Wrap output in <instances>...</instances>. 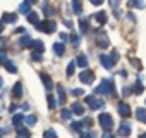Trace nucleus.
<instances>
[{
  "label": "nucleus",
  "instance_id": "1",
  "mask_svg": "<svg viewBox=\"0 0 146 138\" xmlns=\"http://www.w3.org/2000/svg\"><path fill=\"white\" fill-rule=\"evenodd\" d=\"M95 93L96 95H108V93H115V90H113V81L112 80H103L102 81V85H98L96 88H95Z\"/></svg>",
  "mask_w": 146,
  "mask_h": 138
},
{
  "label": "nucleus",
  "instance_id": "2",
  "mask_svg": "<svg viewBox=\"0 0 146 138\" xmlns=\"http://www.w3.org/2000/svg\"><path fill=\"white\" fill-rule=\"evenodd\" d=\"M36 29H40V31H43V33H48V35H52V33H55V29H57V24H55V21H50V19H46V21H40V23L36 24Z\"/></svg>",
  "mask_w": 146,
  "mask_h": 138
},
{
  "label": "nucleus",
  "instance_id": "3",
  "mask_svg": "<svg viewBox=\"0 0 146 138\" xmlns=\"http://www.w3.org/2000/svg\"><path fill=\"white\" fill-rule=\"evenodd\" d=\"M98 123H100V126L103 128V129H112V126H113V121H112V116L110 114H107V112H103V114H100L98 116Z\"/></svg>",
  "mask_w": 146,
  "mask_h": 138
},
{
  "label": "nucleus",
  "instance_id": "4",
  "mask_svg": "<svg viewBox=\"0 0 146 138\" xmlns=\"http://www.w3.org/2000/svg\"><path fill=\"white\" fill-rule=\"evenodd\" d=\"M86 104L93 109V111H98V109H103V100H100L98 97H93V95H90V97H86Z\"/></svg>",
  "mask_w": 146,
  "mask_h": 138
},
{
  "label": "nucleus",
  "instance_id": "5",
  "mask_svg": "<svg viewBox=\"0 0 146 138\" xmlns=\"http://www.w3.org/2000/svg\"><path fill=\"white\" fill-rule=\"evenodd\" d=\"M79 80L86 85H93V80H95V73L91 69H84V71L79 73Z\"/></svg>",
  "mask_w": 146,
  "mask_h": 138
},
{
  "label": "nucleus",
  "instance_id": "6",
  "mask_svg": "<svg viewBox=\"0 0 146 138\" xmlns=\"http://www.w3.org/2000/svg\"><path fill=\"white\" fill-rule=\"evenodd\" d=\"M96 45H98L100 48H107V47L110 45V42H108L107 35L103 33V29H98V31H96Z\"/></svg>",
  "mask_w": 146,
  "mask_h": 138
},
{
  "label": "nucleus",
  "instance_id": "7",
  "mask_svg": "<svg viewBox=\"0 0 146 138\" xmlns=\"http://www.w3.org/2000/svg\"><path fill=\"white\" fill-rule=\"evenodd\" d=\"M117 135L119 136H129L131 135V124L129 123H122L117 129Z\"/></svg>",
  "mask_w": 146,
  "mask_h": 138
},
{
  "label": "nucleus",
  "instance_id": "8",
  "mask_svg": "<svg viewBox=\"0 0 146 138\" xmlns=\"http://www.w3.org/2000/svg\"><path fill=\"white\" fill-rule=\"evenodd\" d=\"M100 62H102V66L105 67V69H112L113 67V62H112V59H110V55H100Z\"/></svg>",
  "mask_w": 146,
  "mask_h": 138
},
{
  "label": "nucleus",
  "instance_id": "9",
  "mask_svg": "<svg viewBox=\"0 0 146 138\" xmlns=\"http://www.w3.org/2000/svg\"><path fill=\"white\" fill-rule=\"evenodd\" d=\"M119 114H120L122 117H129V116H131V107H129L127 104L120 102V104H119Z\"/></svg>",
  "mask_w": 146,
  "mask_h": 138
},
{
  "label": "nucleus",
  "instance_id": "10",
  "mask_svg": "<svg viewBox=\"0 0 146 138\" xmlns=\"http://www.w3.org/2000/svg\"><path fill=\"white\" fill-rule=\"evenodd\" d=\"M12 95H14V98H21V97H23V83H21V81H17V83L14 85Z\"/></svg>",
  "mask_w": 146,
  "mask_h": 138
},
{
  "label": "nucleus",
  "instance_id": "11",
  "mask_svg": "<svg viewBox=\"0 0 146 138\" xmlns=\"http://www.w3.org/2000/svg\"><path fill=\"white\" fill-rule=\"evenodd\" d=\"M70 111L74 112V114H78V116H83L84 114V107H83V104H79V102H74L70 105Z\"/></svg>",
  "mask_w": 146,
  "mask_h": 138
},
{
  "label": "nucleus",
  "instance_id": "12",
  "mask_svg": "<svg viewBox=\"0 0 146 138\" xmlns=\"http://www.w3.org/2000/svg\"><path fill=\"white\" fill-rule=\"evenodd\" d=\"M95 19H96V23H98L100 26L107 24V12H96V14H95Z\"/></svg>",
  "mask_w": 146,
  "mask_h": 138
},
{
  "label": "nucleus",
  "instance_id": "13",
  "mask_svg": "<svg viewBox=\"0 0 146 138\" xmlns=\"http://www.w3.org/2000/svg\"><path fill=\"white\" fill-rule=\"evenodd\" d=\"M33 50L35 52H38V54H43V50H45V45H43V42H40V40H33Z\"/></svg>",
  "mask_w": 146,
  "mask_h": 138
},
{
  "label": "nucleus",
  "instance_id": "14",
  "mask_svg": "<svg viewBox=\"0 0 146 138\" xmlns=\"http://www.w3.org/2000/svg\"><path fill=\"white\" fill-rule=\"evenodd\" d=\"M40 78H41V81H43L45 88H46V90H50V88H52V78H50L46 73H41V74H40Z\"/></svg>",
  "mask_w": 146,
  "mask_h": 138
},
{
  "label": "nucleus",
  "instance_id": "15",
  "mask_svg": "<svg viewBox=\"0 0 146 138\" xmlns=\"http://www.w3.org/2000/svg\"><path fill=\"white\" fill-rule=\"evenodd\" d=\"M19 45H21V47H24V48H29V47L33 45V40H31L28 35H24V36L19 40Z\"/></svg>",
  "mask_w": 146,
  "mask_h": 138
},
{
  "label": "nucleus",
  "instance_id": "16",
  "mask_svg": "<svg viewBox=\"0 0 146 138\" xmlns=\"http://www.w3.org/2000/svg\"><path fill=\"white\" fill-rule=\"evenodd\" d=\"M31 2H29V0H26V2H23L21 5H19V12H23V14H29L31 11Z\"/></svg>",
  "mask_w": 146,
  "mask_h": 138
},
{
  "label": "nucleus",
  "instance_id": "17",
  "mask_svg": "<svg viewBox=\"0 0 146 138\" xmlns=\"http://www.w3.org/2000/svg\"><path fill=\"white\" fill-rule=\"evenodd\" d=\"M76 64H78L79 67H83V69L88 67V57H86V55H79V57L76 59Z\"/></svg>",
  "mask_w": 146,
  "mask_h": 138
},
{
  "label": "nucleus",
  "instance_id": "18",
  "mask_svg": "<svg viewBox=\"0 0 146 138\" xmlns=\"http://www.w3.org/2000/svg\"><path fill=\"white\" fill-rule=\"evenodd\" d=\"M72 9H74V14H81L83 11V5H81V0H72Z\"/></svg>",
  "mask_w": 146,
  "mask_h": 138
},
{
  "label": "nucleus",
  "instance_id": "19",
  "mask_svg": "<svg viewBox=\"0 0 146 138\" xmlns=\"http://www.w3.org/2000/svg\"><path fill=\"white\" fill-rule=\"evenodd\" d=\"M28 21H29L31 24H38V23H40V16H38V12H29V14H28Z\"/></svg>",
  "mask_w": 146,
  "mask_h": 138
},
{
  "label": "nucleus",
  "instance_id": "20",
  "mask_svg": "<svg viewBox=\"0 0 146 138\" xmlns=\"http://www.w3.org/2000/svg\"><path fill=\"white\" fill-rule=\"evenodd\" d=\"M23 121H26V119H24V116H23V114H16V116H14V117H12V124H14V126H16V128H19V126H21V123H23Z\"/></svg>",
  "mask_w": 146,
  "mask_h": 138
},
{
  "label": "nucleus",
  "instance_id": "21",
  "mask_svg": "<svg viewBox=\"0 0 146 138\" xmlns=\"http://www.w3.org/2000/svg\"><path fill=\"white\" fill-rule=\"evenodd\" d=\"M136 117H137L141 123H146V111H144V109H141V107H139V109H136Z\"/></svg>",
  "mask_w": 146,
  "mask_h": 138
},
{
  "label": "nucleus",
  "instance_id": "22",
  "mask_svg": "<svg viewBox=\"0 0 146 138\" xmlns=\"http://www.w3.org/2000/svg\"><path fill=\"white\" fill-rule=\"evenodd\" d=\"M2 21H4V23H16V21H17V16H16V14H4Z\"/></svg>",
  "mask_w": 146,
  "mask_h": 138
},
{
  "label": "nucleus",
  "instance_id": "23",
  "mask_svg": "<svg viewBox=\"0 0 146 138\" xmlns=\"http://www.w3.org/2000/svg\"><path fill=\"white\" fill-rule=\"evenodd\" d=\"M64 50H65V48H64V43H55V45H53V52H55L57 55H64Z\"/></svg>",
  "mask_w": 146,
  "mask_h": 138
},
{
  "label": "nucleus",
  "instance_id": "24",
  "mask_svg": "<svg viewBox=\"0 0 146 138\" xmlns=\"http://www.w3.org/2000/svg\"><path fill=\"white\" fill-rule=\"evenodd\" d=\"M143 90H144V88H143L141 81H136V83H134V88H132V92H134L136 95H141V93H143Z\"/></svg>",
  "mask_w": 146,
  "mask_h": 138
},
{
  "label": "nucleus",
  "instance_id": "25",
  "mask_svg": "<svg viewBox=\"0 0 146 138\" xmlns=\"http://www.w3.org/2000/svg\"><path fill=\"white\" fill-rule=\"evenodd\" d=\"M84 126H86V124H84V121H83V123H79V121H74V123H72V129H76V131H79V133L83 131V128H84Z\"/></svg>",
  "mask_w": 146,
  "mask_h": 138
},
{
  "label": "nucleus",
  "instance_id": "26",
  "mask_svg": "<svg viewBox=\"0 0 146 138\" xmlns=\"http://www.w3.org/2000/svg\"><path fill=\"white\" fill-rule=\"evenodd\" d=\"M74 71H76V62L72 60V62H69V66H67V76H72V74H74Z\"/></svg>",
  "mask_w": 146,
  "mask_h": 138
},
{
  "label": "nucleus",
  "instance_id": "27",
  "mask_svg": "<svg viewBox=\"0 0 146 138\" xmlns=\"http://www.w3.org/2000/svg\"><path fill=\"white\" fill-rule=\"evenodd\" d=\"M5 67H7V71H9V73H12V74H16V73H17V67H16L12 62H9V60L5 62Z\"/></svg>",
  "mask_w": 146,
  "mask_h": 138
},
{
  "label": "nucleus",
  "instance_id": "28",
  "mask_svg": "<svg viewBox=\"0 0 146 138\" xmlns=\"http://www.w3.org/2000/svg\"><path fill=\"white\" fill-rule=\"evenodd\" d=\"M57 92H58V100L64 102L65 100V93H64V86L62 85H57Z\"/></svg>",
  "mask_w": 146,
  "mask_h": 138
},
{
  "label": "nucleus",
  "instance_id": "29",
  "mask_svg": "<svg viewBox=\"0 0 146 138\" xmlns=\"http://www.w3.org/2000/svg\"><path fill=\"white\" fill-rule=\"evenodd\" d=\"M79 24H81V29H83V31H88V28H90V23H88V19L81 17V19H79Z\"/></svg>",
  "mask_w": 146,
  "mask_h": 138
},
{
  "label": "nucleus",
  "instance_id": "30",
  "mask_svg": "<svg viewBox=\"0 0 146 138\" xmlns=\"http://www.w3.org/2000/svg\"><path fill=\"white\" fill-rule=\"evenodd\" d=\"M131 7H136V9H143V7H144V2H143V0H134V2H131Z\"/></svg>",
  "mask_w": 146,
  "mask_h": 138
},
{
  "label": "nucleus",
  "instance_id": "31",
  "mask_svg": "<svg viewBox=\"0 0 146 138\" xmlns=\"http://www.w3.org/2000/svg\"><path fill=\"white\" fill-rule=\"evenodd\" d=\"M60 116H62V119H70V116H72V111H67V109H64L62 112H60Z\"/></svg>",
  "mask_w": 146,
  "mask_h": 138
},
{
  "label": "nucleus",
  "instance_id": "32",
  "mask_svg": "<svg viewBox=\"0 0 146 138\" xmlns=\"http://www.w3.org/2000/svg\"><path fill=\"white\" fill-rule=\"evenodd\" d=\"M69 40H70V42H72V43H74V45H78V43H79V42H81V38H79V36H78V35H76V33H72V35H70V38H69Z\"/></svg>",
  "mask_w": 146,
  "mask_h": 138
},
{
  "label": "nucleus",
  "instance_id": "33",
  "mask_svg": "<svg viewBox=\"0 0 146 138\" xmlns=\"http://www.w3.org/2000/svg\"><path fill=\"white\" fill-rule=\"evenodd\" d=\"M131 64H132V66H136L137 69H143V64H141V60H139V59H134V57H132V59H131Z\"/></svg>",
  "mask_w": 146,
  "mask_h": 138
},
{
  "label": "nucleus",
  "instance_id": "34",
  "mask_svg": "<svg viewBox=\"0 0 146 138\" xmlns=\"http://www.w3.org/2000/svg\"><path fill=\"white\" fill-rule=\"evenodd\" d=\"M17 136H29V131L24 128H17Z\"/></svg>",
  "mask_w": 146,
  "mask_h": 138
},
{
  "label": "nucleus",
  "instance_id": "35",
  "mask_svg": "<svg viewBox=\"0 0 146 138\" xmlns=\"http://www.w3.org/2000/svg\"><path fill=\"white\" fill-rule=\"evenodd\" d=\"M55 105H57V102H55L53 95H48V107H50V109H53Z\"/></svg>",
  "mask_w": 146,
  "mask_h": 138
},
{
  "label": "nucleus",
  "instance_id": "36",
  "mask_svg": "<svg viewBox=\"0 0 146 138\" xmlns=\"http://www.w3.org/2000/svg\"><path fill=\"white\" fill-rule=\"evenodd\" d=\"M110 59H112V62H113V64H115V62H117V60H119V52H117V50H113V52H112V54H110Z\"/></svg>",
  "mask_w": 146,
  "mask_h": 138
},
{
  "label": "nucleus",
  "instance_id": "37",
  "mask_svg": "<svg viewBox=\"0 0 146 138\" xmlns=\"http://www.w3.org/2000/svg\"><path fill=\"white\" fill-rule=\"evenodd\" d=\"M26 123H28L29 126H33V124L36 123V116H28V117H26Z\"/></svg>",
  "mask_w": 146,
  "mask_h": 138
},
{
  "label": "nucleus",
  "instance_id": "38",
  "mask_svg": "<svg viewBox=\"0 0 146 138\" xmlns=\"http://www.w3.org/2000/svg\"><path fill=\"white\" fill-rule=\"evenodd\" d=\"M45 136H46V138H55L57 133H55L53 129H46V131H45Z\"/></svg>",
  "mask_w": 146,
  "mask_h": 138
},
{
  "label": "nucleus",
  "instance_id": "39",
  "mask_svg": "<svg viewBox=\"0 0 146 138\" xmlns=\"http://www.w3.org/2000/svg\"><path fill=\"white\" fill-rule=\"evenodd\" d=\"M72 95L81 97V95H84V90H81V88H74V90H72Z\"/></svg>",
  "mask_w": 146,
  "mask_h": 138
},
{
  "label": "nucleus",
  "instance_id": "40",
  "mask_svg": "<svg viewBox=\"0 0 146 138\" xmlns=\"http://www.w3.org/2000/svg\"><path fill=\"white\" fill-rule=\"evenodd\" d=\"M7 62V57H5V52H0V64H5Z\"/></svg>",
  "mask_w": 146,
  "mask_h": 138
},
{
  "label": "nucleus",
  "instance_id": "41",
  "mask_svg": "<svg viewBox=\"0 0 146 138\" xmlns=\"http://www.w3.org/2000/svg\"><path fill=\"white\" fill-rule=\"evenodd\" d=\"M108 2H110V5H112L113 9H117V7H119V4H120V0H108Z\"/></svg>",
  "mask_w": 146,
  "mask_h": 138
},
{
  "label": "nucleus",
  "instance_id": "42",
  "mask_svg": "<svg viewBox=\"0 0 146 138\" xmlns=\"http://www.w3.org/2000/svg\"><path fill=\"white\" fill-rule=\"evenodd\" d=\"M90 2H91L93 5H102V4H103V0H90Z\"/></svg>",
  "mask_w": 146,
  "mask_h": 138
},
{
  "label": "nucleus",
  "instance_id": "43",
  "mask_svg": "<svg viewBox=\"0 0 146 138\" xmlns=\"http://www.w3.org/2000/svg\"><path fill=\"white\" fill-rule=\"evenodd\" d=\"M69 38H70L69 35H65V33H60V40H64V42H67Z\"/></svg>",
  "mask_w": 146,
  "mask_h": 138
},
{
  "label": "nucleus",
  "instance_id": "44",
  "mask_svg": "<svg viewBox=\"0 0 146 138\" xmlns=\"http://www.w3.org/2000/svg\"><path fill=\"white\" fill-rule=\"evenodd\" d=\"M4 111V100H2V97H0V112Z\"/></svg>",
  "mask_w": 146,
  "mask_h": 138
},
{
  "label": "nucleus",
  "instance_id": "45",
  "mask_svg": "<svg viewBox=\"0 0 146 138\" xmlns=\"http://www.w3.org/2000/svg\"><path fill=\"white\" fill-rule=\"evenodd\" d=\"M4 31V21H0V33Z\"/></svg>",
  "mask_w": 146,
  "mask_h": 138
},
{
  "label": "nucleus",
  "instance_id": "46",
  "mask_svg": "<svg viewBox=\"0 0 146 138\" xmlns=\"http://www.w3.org/2000/svg\"><path fill=\"white\" fill-rule=\"evenodd\" d=\"M0 86H2V78H0Z\"/></svg>",
  "mask_w": 146,
  "mask_h": 138
}]
</instances>
